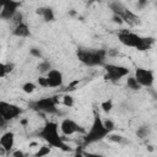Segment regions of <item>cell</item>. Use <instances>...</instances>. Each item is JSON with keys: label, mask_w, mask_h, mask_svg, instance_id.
<instances>
[{"label": "cell", "mask_w": 157, "mask_h": 157, "mask_svg": "<svg viewBox=\"0 0 157 157\" xmlns=\"http://www.w3.org/2000/svg\"><path fill=\"white\" fill-rule=\"evenodd\" d=\"M36 13L39 15L44 22H53L55 20V13L52 7H38L36 10Z\"/></svg>", "instance_id": "15"}, {"label": "cell", "mask_w": 157, "mask_h": 157, "mask_svg": "<svg viewBox=\"0 0 157 157\" xmlns=\"http://www.w3.org/2000/svg\"><path fill=\"white\" fill-rule=\"evenodd\" d=\"M29 54H31L32 56L37 58V59H40V58H42V52H40L38 48H31V49H29Z\"/></svg>", "instance_id": "27"}, {"label": "cell", "mask_w": 157, "mask_h": 157, "mask_svg": "<svg viewBox=\"0 0 157 157\" xmlns=\"http://www.w3.org/2000/svg\"><path fill=\"white\" fill-rule=\"evenodd\" d=\"M0 2H1L0 18L4 21L12 20L15 15L18 12V9L21 7V1L18 0H0Z\"/></svg>", "instance_id": "9"}, {"label": "cell", "mask_w": 157, "mask_h": 157, "mask_svg": "<svg viewBox=\"0 0 157 157\" xmlns=\"http://www.w3.org/2000/svg\"><path fill=\"white\" fill-rule=\"evenodd\" d=\"M59 126H60V131L66 136H70V135H74V134H77V132H82V134L86 132L85 129L80 124H77L75 120H72L70 118L63 119Z\"/></svg>", "instance_id": "11"}, {"label": "cell", "mask_w": 157, "mask_h": 157, "mask_svg": "<svg viewBox=\"0 0 157 157\" xmlns=\"http://www.w3.org/2000/svg\"><path fill=\"white\" fill-rule=\"evenodd\" d=\"M77 59L86 66H103L107 59L105 49H91V48H78L76 50Z\"/></svg>", "instance_id": "4"}, {"label": "cell", "mask_w": 157, "mask_h": 157, "mask_svg": "<svg viewBox=\"0 0 157 157\" xmlns=\"http://www.w3.org/2000/svg\"><path fill=\"white\" fill-rule=\"evenodd\" d=\"M38 70H39V72H42V74H47L49 70H52L53 67H52V64H50V61H48V60H42L39 64H38Z\"/></svg>", "instance_id": "19"}, {"label": "cell", "mask_w": 157, "mask_h": 157, "mask_svg": "<svg viewBox=\"0 0 157 157\" xmlns=\"http://www.w3.org/2000/svg\"><path fill=\"white\" fill-rule=\"evenodd\" d=\"M50 150H52V146L50 145H44V146H42V147H39V150L34 153V156H37V157H43V156H47V155H49L50 153Z\"/></svg>", "instance_id": "21"}, {"label": "cell", "mask_w": 157, "mask_h": 157, "mask_svg": "<svg viewBox=\"0 0 157 157\" xmlns=\"http://www.w3.org/2000/svg\"><path fill=\"white\" fill-rule=\"evenodd\" d=\"M107 139L109 140V141H112V142H117V144H121V142H124V136H121V135H119V134H109L108 136H107Z\"/></svg>", "instance_id": "24"}, {"label": "cell", "mask_w": 157, "mask_h": 157, "mask_svg": "<svg viewBox=\"0 0 157 157\" xmlns=\"http://www.w3.org/2000/svg\"><path fill=\"white\" fill-rule=\"evenodd\" d=\"M101 108H102V110H103V112L109 113V112L113 109V99L108 98V99L103 101V102L101 103Z\"/></svg>", "instance_id": "22"}, {"label": "cell", "mask_w": 157, "mask_h": 157, "mask_svg": "<svg viewBox=\"0 0 157 157\" xmlns=\"http://www.w3.org/2000/svg\"><path fill=\"white\" fill-rule=\"evenodd\" d=\"M148 0H137V7L139 9H144L145 6H147Z\"/></svg>", "instance_id": "28"}, {"label": "cell", "mask_w": 157, "mask_h": 157, "mask_svg": "<svg viewBox=\"0 0 157 157\" xmlns=\"http://www.w3.org/2000/svg\"><path fill=\"white\" fill-rule=\"evenodd\" d=\"M59 129H60V126L55 121H45L44 126L38 131L37 135L42 140H44L48 145H50L52 147H56L63 151H70L69 145L60 136Z\"/></svg>", "instance_id": "2"}, {"label": "cell", "mask_w": 157, "mask_h": 157, "mask_svg": "<svg viewBox=\"0 0 157 157\" xmlns=\"http://www.w3.org/2000/svg\"><path fill=\"white\" fill-rule=\"evenodd\" d=\"M113 21H114L115 23H119V25L124 22V21L121 20V17H119V16H117V15H113Z\"/></svg>", "instance_id": "30"}, {"label": "cell", "mask_w": 157, "mask_h": 157, "mask_svg": "<svg viewBox=\"0 0 157 157\" xmlns=\"http://www.w3.org/2000/svg\"><path fill=\"white\" fill-rule=\"evenodd\" d=\"M134 76H135V78L137 80V82L141 85V87L151 88V87L153 86V82H155V74H153L152 70L146 69V67H136Z\"/></svg>", "instance_id": "10"}, {"label": "cell", "mask_w": 157, "mask_h": 157, "mask_svg": "<svg viewBox=\"0 0 157 157\" xmlns=\"http://www.w3.org/2000/svg\"><path fill=\"white\" fill-rule=\"evenodd\" d=\"M104 67V80L105 81H109V82H113V83H117L118 81H120L121 78L129 76L130 74V70L129 67L126 66H123V65H118V64H112V63H105L103 65Z\"/></svg>", "instance_id": "6"}, {"label": "cell", "mask_w": 157, "mask_h": 157, "mask_svg": "<svg viewBox=\"0 0 157 157\" xmlns=\"http://www.w3.org/2000/svg\"><path fill=\"white\" fill-rule=\"evenodd\" d=\"M11 155H12V156H15V157H23V156H25V153H23L22 151H20V150H17V151H13Z\"/></svg>", "instance_id": "29"}, {"label": "cell", "mask_w": 157, "mask_h": 157, "mask_svg": "<svg viewBox=\"0 0 157 157\" xmlns=\"http://www.w3.org/2000/svg\"><path fill=\"white\" fill-rule=\"evenodd\" d=\"M74 103H75V101H74V97L71 94H64L63 96V104L65 107L71 108V107H74Z\"/></svg>", "instance_id": "23"}, {"label": "cell", "mask_w": 157, "mask_h": 157, "mask_svg": "<svg viewBox=\"0 0 157 157\" xmlns=\"http://www.w3.org/2000/svg\"><path fill=\"white\" fill-rule=\"evenodd\" d=\"M150 132H151V129H150L148 125H141L136 130V136L140 137V139H145L150 135Z\"/></svg>", "instance_id": "18"}, {"label": "cell", "mask_w": 157, "mask_h": 157, "mask_svg": "<svg viewBox=\"0 0 157 157\" xmlns=\"http://www.w3.org/2000/svg\"><path fill=\"white\" fill-rule=\"evenodd\" d=\"M12 36L18 37V38H27V37L31 36V29H29L28 25H27L25 21H22V22L17 23V25L13 27V29H12Z\"/></svg>", "instance_id": "14"}, {"label": "cell", "mask_w": 157, "mask_h": 157, "mask_svg": "<svg viewBox=\"0 0 157 157\" xmlns=\"http://www.w3.org/2000/svg\"><path fill=\"white\" fill-rule=\"evenodd\" d=\"M109 134H110V131L104 126V123H103L99 113L94 112L92 125H91L90 130L86 131L85 135H83V145L87 146V145L99 142V141L104 140Z\"/></svg>", "instance_id": "3"}, {"label": "cell", "mask_w": 157, "mask_h": 157, "mask_svg": "<svg viewBox=\"0 0 157 157\" xmlns=\"http://www.w3.org/2000/svg\"><path fill=\"white\" fill-rule=\"evenodd\" d=\"M88 1H91V2H96V1H101V0H88Z\"/></svg>", "instance_id": "32"}, {"label": "cell", "mask_w": 157, "mask_h": 157, "mask_svg": "<svg viewBox=\"0 0 157 157\" xmlns=\"http://www.w3.org/2000/svg\"><path fill=\"white\" fill-rule=\"evenodd\" d=\"M109 9L112 10L113 15H117L119 17H121V20L131 26H135V25H139L140 23V18L134 13L131 12L129 9H126L121 2L119 1H113L109 4Z\"/></svg>", "instance_id": "7"}, {"label": "cell", "mask_w": 157, "mask_h": 157, "mask_svg": "<svg viewBox=\"0 0 157 157\" xmlns=\"http://www.w3.org/2000/svg\"><path fill=\"white\" fill-rule=\"evenodd\" d=\"M28 107L32 110L45 114H58V99L55 97H43L28 103Z\"/></svg>", "instance_id": "5"}, {"label": "cell", "mask_w": 157, "mask_h": 157, "mask_svg": "<svg viewBox=\"0 0 157 157\" xmlns=\"http://www.w3.org/2000/svg\"><path fill=\"white\" fill-rule=\"evenodd\" d=\"M103 123H104V126H105L110 132L115 129V123H114L112 119H105V120H103Z\"/></svg>", "instance_id": "26"}, {"label": "cell", "mask_w": 157, "mask_h": 157, "mask_svg": "<svg viewBox=\"0 0 157 157\" xmlns=\"http://www.w3.org/2000/svg\"><path fill=\"white\" fill-rule=\"evenodd\" d=\"M45 76H47L49 87H52V88H56V87L63 86L64 76H63V72L59 71L58 69H52V70H49V71L47 72Z\"/></svg>", "instance_id": "12"}, {"label": "cell", "mask_w": 157, "mask_h": 157, "mask_svg": "<svg viewBox=\"0 0 157 157\" xmlns=\"http://www.w3.org/2000/svg\"><path fill=\"white\" fill-rule=\"evenodd\" d=\"M15 69V65L12 63H1L0 65V77L4 78L7 74H11Z\"/></svg>", "instance_id": "16"}, {"label": "cell", "mask_w": 157, "mask_h": 157, "mask_svg": "<svg viewBox=\"0 0 157 157\" xmlns=\"http://www.w3.org/2000/svg\"><path fill=\"white\" fill-rule=\"evenodd\" d=\"M152 94H153V97L157 99V93H155V92H152Z\"/></svg>", "instance_id": "31"}, {"label": "cell", "mask_w": 157, "mask_h": 157, "mask_svg": "<svg viewBox=\"0 0 157 157\" xmlns=\"http://www.w3.org/2000/svg\"><path fill=\"white\" fill-rule=\"evenodd\" d=\"M126 86H128V88H130L132 91L141 90V85L137 82V80L135 78V76H128V78H126Z\"/></svg>", "instance_id": "17"}, {"label": "cell", "mask_w": 157, "mask_h": 157, "mask_svg": "<svg viewBox=\"0 0 157 157\" xmlns=\"http://www.w3.org/2000/svg\"><path fill=\"white\" fill-rule=\"evenodd\" d=\"M36 88H37V85H36L34 82H31V81L25 82V83L22 85V91H23L25 93H27V94L33 93V92L36 91Z\"/></svg>", "instance_id": "20"}, {"label": "cell", "mask_w": 157, "mask_h": 157, "mask_svg": "<svg viewBox=\"0 0 157 157\" xmlns=\"http://www.w3.org/2000/svg\"><path fill=\"white\" fill-rule=\"evenodd\" d=\"M37 83H38L40 87H44V88L49 87V83H48L47 76H39V77L37 78Z\"/></svg>", "instance_id": "25"}, {"label": "cell", "mask_w": 157, "mask_h": 157, "mask_svg": "<svg viewBox=\"0 0 157 157\" xmlns=\"http://www.w3.org/2000/svg\"><path fill=\"white\" fill-rule=\"evenodd\" d=\"M118 39L123 45L134 48L140 52L151 49L155 43V39L152 37H142V36L134 33L131 31H128V29H121L118 33Z\"/></svg>", "instance_id": "1"}, {"label": "cell", "mask_w": 157, "mask_h": 157, "mask_svg": "<svg viewBox=\"0 0 157 157\" xmlns=\"http://www.w3.org/2000/svg\"><path fill=\"white\" fill-rule=\"evenodd\" d=\"M13 145H15V134L12 131H6L1 135L0 137V146H1V150L6 151V152H10L12 148H13Z\"/></svg>", "instance_id": "13"}, {"label": "cell", "mask_w": 157, "mask_h": 157, "mask_svg": "<svg viewBox=\"0 0 157 157\" xmlns=\"http://www.w3.org/2000/svg\"><path fill=\"white\" fill-rule=\"evenodd\" d=\"M23 113V109L13 103L6 102V101H0V115L5 121L13 120L18 118Z\"/></svg>", "instance_id": "8"}]
</instances>
